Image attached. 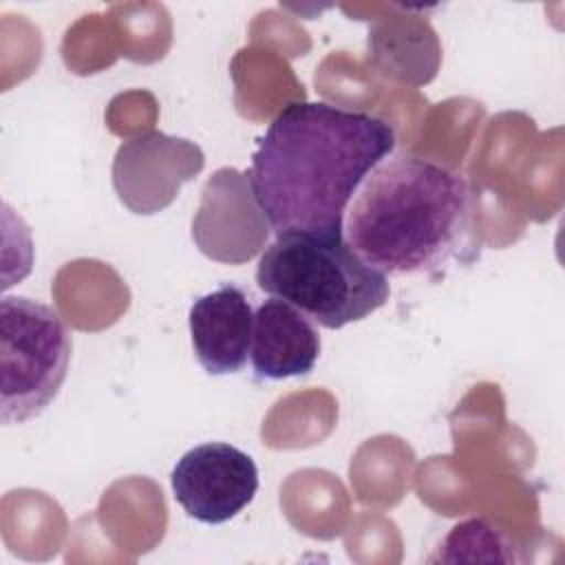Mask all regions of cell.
Instances as JSON below:
<instances>
[{"label": "cell", "instance_id": "10", "mask_svg": "<svg viewBox=\"0 0 565 565\" xmlns=\"http://www.w3.org/2000/svg\"><path fill=\"white\" fill-rule=\"evenodd\" d=\"M441 547L444 552H439V561H516L508 534L486 519L457 523Z\"/></svg>", "mask_w": 565, "mask_h": 565}, {"label": "cell", "instance_id": "5", "mask_svg": "<svg viewBox=\"0 0 565 565\" xmlns=\"http://www.w3.org/2000/svg\"><path fill=\"white\" fill-rule=\"evenodd\" d=\"M174 501L188 516L218 525L243 512L258 492V468L241 448L207 441L190 448L170 475Z\"/></svg>", "mask_w": 565, "mask_h": 565}, {"label": "cell", "instance_id": "8", "mask_svg": "<svg viewBox=\"0 0 565 565\" xmlns=\"http://www.w3.org/2000/svg\"><path fill=\"white\" fill-rule=\"evenodd\" d=\"M320 358L316 324L280 298L254 311L249 362L258 380H287L313 371Z\"/></svg>", "mask_w": 565, "mask_h": 565}, {"label": "cell", "instance_id": "2", "mask_svg": "<svg viewBox=\"0 0 565 565\" xmlns=\"http://www.w3.org/2000/svg\"><path fill=\"white\" fill-rule=\"evenodd\" d=\"M472 192L463 174L433 159L399 154L364 179L344 238L384 276L439 274L475 258Z\"/></svg>", "mask_w": 565, "mask_h": 565}, {"label": "cell", "instance_id": "4", "mask_svg": "<svg viewBox=\"0 0 565 565\" xmlns=\"http://www.w3.org/2000/svg\"><path fill=\"white\" fill-rule=\"evenodd\" d=\"M71 362V335L60 313L26 296L0 300V419L38 417L60 393Z\"/></svg>", "mask_w": 565, "mask_h": 565}, {"label": "cell", "instance_id": "9", "mask_svg": "<svg viewBox=\"0 0 565 565\" xmlns=\"http://www.w3.org/2000/svg\"><path fill=\"white\" fill-rule=\"evenodd\" d=\"M439 57V42L430 24L415 15H393L369 33V51L384 75L408 84H422L406 51Z\"/></svg>", "mask_w": 565, "mask_h": 565}, {"label": "cell", "instance_id": "7", "mask_svg": "<svg viewBox=\"0 0 565 565\" xmlns=\"http://www.w3.org/2000/svg\"><path fill=\"white\" fill-rule=\"evenodd\" d=\"M190 338L199 364L210 375L238 373L252 347L254 309L238 285H221L190 307Z\"/></svg>", "mask_w": 565, "mask_h": 565}, {"label": "cell", "instance_id": "3", "mask_svg": "<svg viewBox=\"0 0 565 565\" xmlns=\"http://www.w3.org/2000/svg\"><path fill=\"white\" fill-rule=\"evenodd\" d=\"M256 282L324 329L364 320L391 296L388 278L364 263L344 236H276L258 260Z\"/></svg>", "mask_w": 565, "mask_h": 565}, {"label": "cell", "instance_id": "6", "mask_svg": "<svg viewBox=\"0 0 565 565\" xmlns=\"http://www.w3.org/2000/svg\"><path fill=\"white\" fill-rule=\"evenodd\" d=\"M203 168V152L188 139L148 132L119 146L113 163V183L119 199L137 214L163 210L181 183Z\"/></svg>", "mask_w": 565, "mask_h": 565}, {"label": "cell", "instance_id": "1", "mask_svg": "<svg viewBox=\"0 0 565 565\" xmlns=\"http://www.w3.org/2000/svg\"><path fill=\"white\" fill-rule=\"evenodd\" d=\"M395 148L382 117L327 102L285 106L252 157L249 190L276 236H344V212Z\"/></svg>", "mask_w": 565, "mask_h": 565}]
</instances>
